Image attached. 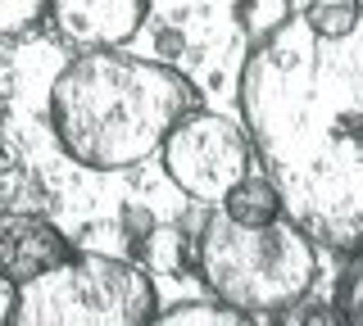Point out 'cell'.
I'll list each match as a JSON object with an SVG mask.
<instances>
[{
  "instance_id": "6",
  "label": "cell",
  "mask_w": 363,
  "mask_h": 326,
  "mask_svg": "<svg viewBox=\"0 0 363 326\" xmlns=\"http://www.w3.org/2000/svg\"><path fill=\"white\" fill-rule=\"evenodd\" d=\"M145 14L150 0H50V28L73 50H123Z\"/></svg>"
},
{
  "instance_id": "8",
  "label": "cell",
  "mask_w": 363,
  "mask_h": 326,
  "mask_svg": "<svg viewBox=\"0 0 363 326\" xmlns=\"http://www.w3.org/2000/svg\"><path fill=\"white\" fill-rule=\"evenodd\" d=\"M223 213L232 222H245V227H268V222L286 218V204H281L277 186H272L268 177H255V173H250V177H241V182L227 190Z\"/></svg>"
},
{
  "instance_id": "10",
  "label": "cell",
  "mask_w": 363,
  "mask_h": 326,
  "mask_svg": "<svg viewBox=\"0 0 363 326\" xmlns=\"http://www.w3.org/2000/svg\"><path fill=\"white\" fill-rule=\"evenodd\" d=\"M295 18V0H236V23L250 46H264Z\"/></svg>"
},
{
  "instance_id": "15",
  "label": "cell",
  "mask_w": 363,
  "mask_h": 326,
  "mask_svg": "<svg viewBox=\"0 0 363 326\" xmlns=\"http://www.w3.org/2000/svg\"><path fill=\"white\" fill-rule=\"evenodd\" d=\"M9 163H14V159H9V150L0 145V173H9Z\"/></svg>"
},
{
  "instance_id": "13",
  "label": "cell",
  "mask_w": 363,
  "mask_h": 326,
  "mask_svg": "<svg viewBox=\"0 0 363 326\" xmlns=\"http://www.w3.org/2000/svg\"><path fill=\"white\" fill-rule=\"evenodd\" d=\"M182 258H186V240H182V231L164 227V231L141 235V267H145V272H177Z\"/></svg>"
},
{
  "instance_id": "4",
  "label": "cell",
  "mask_w": 363,
  "mask_h": 326,
  "mask_svg": "<svg viewBox=\"0 0 363 326\" xmlns=\"http://www.w3.org/2000/svg\"><path fill=\"white\" fill-rule=\"evenodd\" d=\"M155 281L136 258L73 250L50 272L14 286L5 326H145Z\"/></svg>"
},
{
  "instance_id": "3",
  "label": "cell",
  "mask_w": 363,
  "mask_h": 326,
  "mask_svg": "<svg viewBox=\"0 0 363 326\" xmlns=\"http://www.w3.org/2000/svg\"><path fill=\"white\" fill-rule=\"evenodd\" d=\"M196 267L204 286L241 313H281L300 303L318 281V245L291 218L245 227L227 213L209 218L196 240Z\"/></svg>"
},
{
  "instance_id": "5",
  "label": "cell",
  "mask_w": 363,
  "mask_h": 326,
  "mask_svg": "<svg viewBox=\"0 0 363 326\" xmlns=\"http://www.w3.org/2000/svg\"><path fill=\"white\" fill-rule=\"evenodd\" d=\"M164 173L186 199L223 204L227 190L250 177V136L241 122L191 109L164 136Z\"/></svg>"
},
{
  "instance_id": "14",
  "label": "cell",
  "mask_w": 363,
  "mask_h": 326,
  "mask_svg": "<svg viewBox=\"0 0 363 326\" xmlns=\"http://www.w3.org/2000/svg\"><path fill=\"white\" fill-rule=\"evenodd\" d=\"M336 318L340 326H363V245L350 258L345 276H340V295H336Z\"/></svg>"
},
{
  "instance_id": "12",
  "label": "cell",
  "mask_w": 363,
  "mask_h": 326,
  "mask_svg": "<svg viewBox=\"0 0 363 326\" xmlns=\"http://www.w3.org/2000/svg\"><path fill=\"white\" fill-rule=\"evenodd\" d=\"M50 23V0H0V41H28Z\"/></svg>"
},
{
  "instance_id": "1",
  "label": "cell",
  "mask_w": 363,
  "mask_h": 326,
  "mask_svg": "<svg viewBox=\"0 0 363 326\" xmlns=\"http://www.w3.org/2000/svg\"><path fill=\"white\" fill-rule=\"evenodd\" d=\"M241 118L286 218L332 250L363 245V18L313 37L300 14L241 69Z\"/></svg>"
},
{
  "instance_id": "2",
  "label": "cell",
  "mask_w": 363,
  "mask_h": 326,
  "mask_svg": "<svg viewBox=\"0 0 363 326\" xmlns=\"http://www.w3.org/2000/svg\"><path fill=\"white\" fill-rule=\"evenodd\" d=\"M191 109L196 86L177 69L123 50H82L50 86L55 141L91 173H128L145 163Z\"/></svg>"
},
{
  "instance_id": "11",
  "label": "cell",
  "mask_w": 363,
  "mask_h": 326,
  "mask_svg": "<svg viewBox=\"0 0 363 326\" xmlns=\"http://www.w3.org/2000/svg\"><path fill=\"white\" fill-rule=\"evenodd\" d=\"M363 18L359 0H309V9L300 14V23L313 32V37H345L354 32Z\"/></svg>"
},
{
  "instance_id": "7",
  "label": "cell",
  "mask_w": 363,
  "mask_h": 326,
  "mask_svg": "<svg viewBox=\"0 0 363 326\" xmlns=\"http://www.w3.org/2000/svg\"><path fill=\"white\" fill-rule=\"evenodd\" d=\"M68 254H73V240L55 222L37 213L0 209V281L23 286V281L50 272L55 263H64Z\"/></svg>"
},
{
  "instance_id": "9",
  "label": "cell",
  "mask_w": 363,
  "mask_h": 326,
  "mask_svg": "<svg viewBox=\"0 0 363 326\" xmlns=\"http://www.w3.org/2000/svg\"><path fill=\"white\" fill-rule=\"evenodd\" d=\"M145 326H255V318L241 308H232V303H204V299H191V303H173V308L159 313L145 322Z\"/></svg>"
}]
</instances>
